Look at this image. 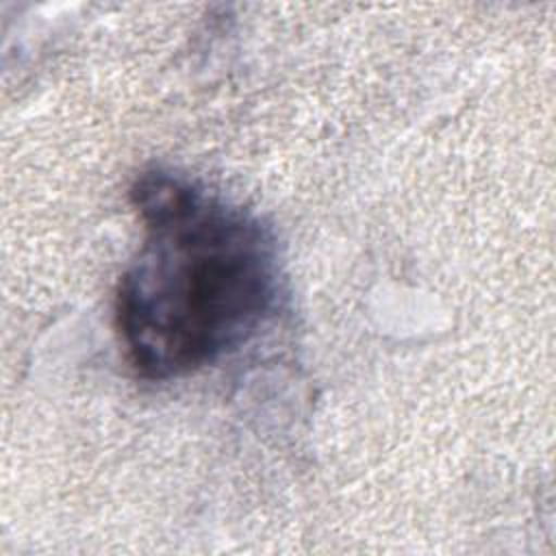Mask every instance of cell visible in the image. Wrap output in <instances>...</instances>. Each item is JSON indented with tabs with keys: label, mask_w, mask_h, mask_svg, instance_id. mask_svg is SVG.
I'll use <instances>...</instances> for the list:
<instances>
[{
	"label": "cell",
	"mask_w": 556,
	"mask_h": 556,
	"mask_svg": "<svg viewBox=\"0 0 556 556\" xmlns=\"http://www.w3.org/2000/svg\"><path fill=\"white\" fill-rule=\"evenodd\" d=\"M143 243L115 291V328L148 380L193 374L245 343L276 311V241L258 217L172 169L130 187Z\"/></svg>",
	"instance_id": "cell-1"
}]
</instances>
